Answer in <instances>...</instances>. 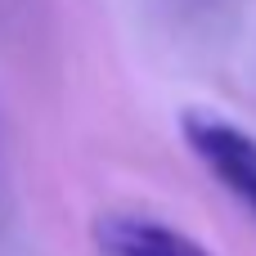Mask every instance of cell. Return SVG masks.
Listing matches in <instances>:
<instances>
[{
    "label": "cell",
    "mask_w": 256,
    "mask_h": 256,
    "mask_svg": "<svg viewBox=\"0 0 256 256\" xmlns=\"http://www.w3.org/2000/svg\"><path fill=\"white\" fill-rule=\"evenodd\" d=\"M180 135H184L189 153L207 166V176L230 198H238L256 220V135H248L243 126H234L207 108H189L180 117Z\"/></svg>",
    "instance_id": "1"
},
{
    "label": "cell",
    "mask_w": 256,
    "mask_h": 256,
    "mask_svg": "<svg viewBox=\"0 0 256 256\" xmlns=\"http://www.w3.org/2000/svg\"><path fill=\"white\" fill-rule=\"evenodd\" d=\"M94 252L99 256H212L189 234L153 220V216H99L94 220Z\"/></svg>",
    "instance_id": "2"
}]
</instances>
